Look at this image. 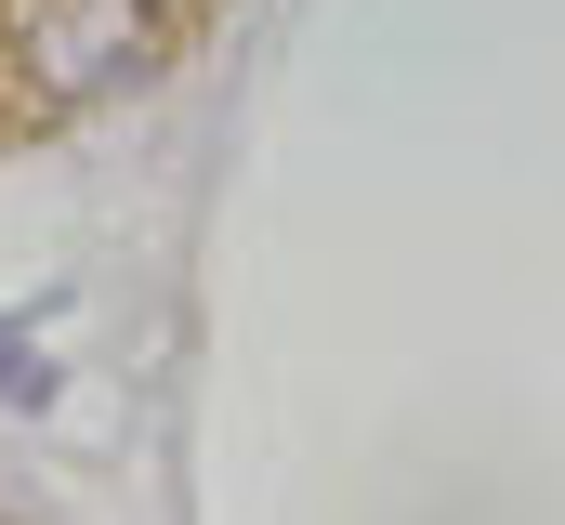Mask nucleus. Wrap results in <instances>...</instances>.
Here are the masks:
<instances>
[{
  "label": "nucleus",
  "mask_w": 565,
  "mask_h": 525,
  "mask_svg": "<svg viewBox=\"0 0 565 525\" xmlns=\"http://www.w3.org/2000/svg\"><path fill=\"white\" fill-rule=\"evenodd\" d=\"M198 0H0V131L66 119L119 79H158Z\"/></svg>",
  "instance_id": "1"
},
{
  "label": "nucleus",
  "mask_w": 565,
  "mask_h": 525,
  "mask_svg": "<svg viewBox=\"0 0 565 525\" xmlns=\"http://www.w3.org/2000/svg\"><path fill=\"white\" fill-rule=\"evenodd\" d=\"M40 394H53V355H40V342H13V329H0V407H40Z\"/></svg>",
  "instance_id": "2"
}]
</instances>
